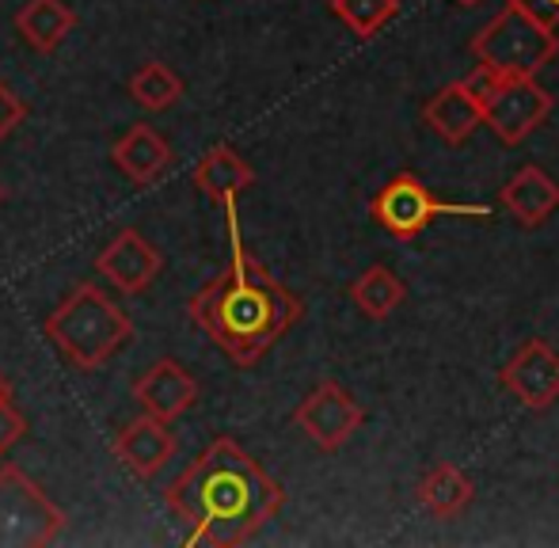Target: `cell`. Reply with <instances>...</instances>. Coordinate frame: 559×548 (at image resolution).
Segmentation results:
<instances>
[{"label":"cell","mask_w":559,"mask_h":548,"mask_svg":"<svg viewBox=\"0 0 559 548\" xmlns=\"http://www.w3.org/2000/svg\"><path fill=\"white\" fill-rule=\"evenodd\" d=\"M191 183L206 194L210 202H233L255 183V168L236 153L233 145H214L210 153H202V160L194 164Z\"/></svg>","instance_id":"2e32d148"},{"label":"cell","mask_w":559,"mask_h":548,"mask_svg":"<svg viewBox=\"0 0 559 548\" xmlns=\"http://www.w3.org/2000/svg\"><path fill=\"white\" fill-rule=\"evenodd\" d=\"M23 119H27V107H23V99L15 96L4 81H0V141L12 138L15 127H20Z\"/></svg>","instance_id":"603a6c76"},{"label":"cell","mask_w":559,"mask_h":548,"mask_svg":"<svg viewBox=\"0 0 559 548\" xmlns=\"http://www.w3.org/2000/svg\"><path fill=\"white\" fill-rule=\"evenodd\" d=\"M502 389L530 412H545L559 401V350L548 339H525L499 373Z\"/></svg>","instance_id":"9c48e42d"},{"label":"cell","mask_w":559,"mask_h":548,"mask_svg":"<svg viewBox=\"0 0 559 548\" xmlns=\"http://www.w3.org/2000/svg\"><path fill=\"white\" fill-rule=\"evenodd\" d=\"M510 4H518L525 15H533V20L545 23V27L559 31V0H510Z\"/></svg>","instance_id":"cb8c5ba5"},{"label":"cell","mask_w":559,"mask_h":548,"mask_svg":"<svg viewBox=\"0 0 559 548\" xmlns=\"http://www.w3.org/2000/svg\"><path fill=\"white\" fill-rule=\"evenodd\" d=\"M369 217H373L389 237L415 240V237H423L438 217H491V210L442 202L415 171H396V176L373 194Z\"/></svg>","instance_id":"52a82bcc"},{"label":"cell","mask_w":559,"mask_h":548,"mask_svg":"<svg viewBox=\"0 0 559 548\" xmlns=\"http://www.w3.org/2000/svg\"><path fill=\"white\" fill-rule=\"evenodd\" d=\"M46 339L58 347L73 370L92 373L111 362L115 350L133 339V320L118 309L96 282H81L58 309L46 317Z\"/></svg>","instance_id":"3957f363"},{"label":"cell","mask_w":559,"mask_h":548,"mask_svg":"<svg viewBox=\"0 0 559 548\" xmlns=\"http://www.w3.org/2000/svg\"><path fill=\"white\" fill-rule=\"evenodd\" d=\"M464 84L479 99L484 127L502 145H522L556 111V96L548 88H540L537 76H495L476 65V73L464 76Z\"/></svg>","instance_id":"5b68a950"},{"label":"cell","mask_w":559,"mask_h":548,"mask_svg":"<svg viewBox=\"0 0 559 548\" xmlns=\"http://www.w3.org/2000/svg\"><path fill=\"white\" fill-rule=\"evenodd\" d=\"M423 122H427V127L435 130V138H442L445 145H464V141L484 127V111H479V99L468 92V84L453 81L427 99Z\"/></svg>","instance_id":"9a60e30c"},{"label":"cell","mask_w":559,"mask_h":548,"mask_svg":"<svg viewBox=\"0 0 559 548\" xmlns=\"http://www.w3.org/2000/svg\"><path fill=\"white\" fill-rule=\"evenodd\" d=\"M115 457L122 461V468H130L138 480H153V476L176 457V434H171L164 419L138 415V419L118 430Z\"/></svg>","instance_id":"7c38bea8"},{"label":"cell","mask_w":559,"mask_h":548,"mask_svg":"<svg viewBox=\"0 0 559 548\" xmlns=\"http://www.w3.org/2000/svg\"><path fill=\"white\" fill-rule=\"evenodd\" d=\"M0 401H12V381L4 378V370H0Z\"/></svg>","instance_id":"d4e9b609"},{"label":"cell","mask_w":559,"mask_h":548,"mask_svg":"<svg viewBox=\"0 0 559 548\" xmlns=\"http://www.w3.org/2000/svg\"><path fill=\"white\" fill-rule=\"evenodd\" d=\"M191 548H240L286 507V488L236 438H214L164 491Z\"/></svg>","instance_id":"6da1fadb"},{"label":"cell","mask_w":559,"mask_h":548,"mask_svg":"<svg viewBox=\"0 0 559 548\" xmlns=\"http://www.w3.org/2000/svg\"><path fill=\"white\" fill-rule=\"evenodd\" d=\"M96 271L99 278L111 282L118 294L133 297V294H145L156 282V274L164 271V255L153 240H145L138 229L126 225L122 233H115L111 245L96 255Z\"/></svg>","instance_id":"30bf717a"},{"label":"cell","mask_w":559,"mask_h":548,"mask_svg":"<svg viewBox=\"0 0 559 548\" xmlns=\"http://www.w3.org/2000/svg\"><path fill=\"white\" fill-rule=\"evenodd\" d=\"M415 499H419L423 511H430L435 519H461L464 511L472 507L476 499V484L461 473L456 465L449 461H438L423 473L419 488H415Z\"/></svg>","instance_id":"ac0fdd59"},{"label":"cell","mask_w":559,"mask_h":548,"mask_svg":"<svg viewBox=\"0 0 559 548\" xmlns=\"http://www.w3.org/2000/svg\"><path fill=\"white\" fill-rule=\"evenodd\" d=\"M499 202L507 206V214L525 229H537L559 210V183L537 164H525L507 179V187L499 191Z\"/></svg>","instance_id":"5bb4252c"},{"label":"cell","mask_w":559,"mask_h":548,"mask_svg":"<svg viewBox=\"0 0 559 548\" xmlns=\"http://www.w3.org/2000/svg\"><path fill=\"white\" fill-rule=\"evenodd\" d=\"M69 519L20 465H0V548H46L66 534Z\"/></svg>","instance_id":"8992f818"},{"label":"cell","mask_w":559,"mask_h":548,"mask_svg":"<svg viewBox=\"0 0 559 548\" xmlns=\"http://www.w3.org/2000/svg\"><path fill=\"white\" fill-rule=\"evenodd\" d=\"M111 160L133 187H153L156 179L171 168V145L156 127L133 122V127L115 141Z\"/></svg>","instance_id":"4fadbf2b"},{"label":"cell","mask_w":559,"mask_h":548,"mask_svg":"<svg viewBox=\"0 0 559 548\" xmlns=\"http://www.w3.org/2000/svg\"><path fill=\"white\" fill-rule=\"evenodd\" d=\"M126 92H130V99L141 111H168V107H176L183 99V76L171 65H164V61H145L130 76Z\"/></svg>","instance_id":"ffe728a7"},{"label":"cell","mask_w":559,"mask_h":548,"mask_svg":"<svg viewBox=\"0 0 559 548\" xmlns=\"http://www.w3.org/2000/svg\"><path fill=\"white\" fill-rule=\"evenodd\" d=\"M350 301H354V309L361 312L366 320H384V317H392V312L404 305V297H407V286H404V278H400L396 271H389V267H366L358 274V278L350 282Z\"/></svg>","instance_id":"d6986e66"},{"label":"cell","mask_w":559,"mask_h":548,"mask_svg":"<svg viewBox=\"0 0 559 548\" xmlns=\"http://www.w3.org/2000/svg\"><path fill=\"white\" fill-rule=\"evenodd\" d=\"M0 206H4V183H0Z\"/></svg>","instance_id":"4316f807"},{"label":"cell","mask_w":559,"mask_h":548,"mask_svg":"<svg viewBox=\"0 0 559 548\" xmlns=\"http://www.w3.org/2000/svg\"><path fill=\"white\" fill-rule=\"evenodd\" d=\"M133 401L141 404V412L153 419H179L199 404V381L187 373L183 362L176 358H156L138 381H133Z\"/></svg>","instance_id":"8fae6325"},{"label":"cell","mask_w":559,"mask_h":548,"mask_svg":"<svg viewBox=\"0 0 559 548\" xmlns=\"http://www.w3.org/2000/svg\"><path fill=\"white\" fill-rule=\"evenodd\" d=\"M468 53L495 76H537L559 53V35L518 4H507L472 35Z\"/></svg>","instance_id":"277c9868"},{"label":"cell","mask_w":559,"mask_h":548,"mask_svg":"<svg viewBox=\"0 0 559 548\" xmlns=\"http://www.w3.org/2000/svg\"><path fill=\"white\" fill-rule=\"evenodd\" d=\"M328 8L358 38H373L384 23H392L400 15V0H328Z\"/></svg>","instance_id":"44dd1931"},{"label":"cell","mask_w":559,"mask_h":548,"mask_svg":"<svg viewBox=\"0 0 559 548\" xmlns=\"http://www.w3.org/2000/svg\"><path fill=\"white\" fill-rule=\"evenodd\" d=\"M461 8H476V4H484V0H456Z\"/></svg>","instance_id":"484cf974"},{"label":"cell","mask_w":559,"mask_h":548,"mask_svg":"<svg viewBox=\"0 0 559 548\" xmlns=\"http://www.w3.org/2000/svg\"><path fill=\"white\" fill-rule=\"evenodd\" d=\"M228 222V245L233 260L228 267L210 278L199 294L187 301V317L210 335L214 347H222L240 370L255 366L297 320L305 317V301L286 289L255 255L248 252L240 237L236 199L222 202Z\"/></svg>","instance_id":"7a4b0ae2"},{"label":"cell","mask_w":559,"mask_h":548,"mask_svg":"<svg viewBox=\"0 0 559 548\" xmlns=\"http://www.w3.org/2000/svg\"><path fill=\"white\" fill-rule=\"evenodd\" d=\"M23 434H27V419H23V412L15 408L12 401H0V457H4V453L12 450Z\"/></svg>","instance_id":"7402d4cb"},{"label":"cell","mask_w":559,"mask_h":548,"mask_svg":"<svg viewBox=\"0 0 559 548\" xmlns=\"http://www.w3.org/2000/svg\"><path fill=\"white\" fill-rule=\"evenodd\" d=\"M294 422L297 430H305L309 442H317L324 453H335L350 442L354 430H361L366 412H361V404L338 381H324V385H317L297 404Z\"/></svg>","instance_id":"ba28073f"},{"label":"cell","mask_w":559,"mask_h":548,"mask_svg":"<svg viewBox=\"0 0 559 548\" xmlns=\"http://www.w3.org/2000/svg\"><path fill=\"white\" fill-rule=\"evenodd\" d=\"M76 27V12L66 0H27L15 12V31L35 53H53Z\"/></svg>","instance_id":"e0dca14e"}]
</instances>
